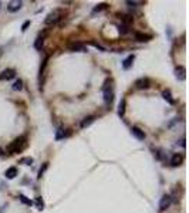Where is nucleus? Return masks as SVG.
<instances>
[{
	"label": "nucleus",
	"mask_w": 189,
	"mask_h": 213,
	"mask_svg": "<svg viewBox=\"0 0 189 213\" xmlns=\"http://www.w3.org/2000/svg\"><path fill=\"white\" fill-rule=\"evenodd\" d=\"M16 176H17V168L16 166H12L6 171V178L7 179H14Z\"/></svg>",
	"instance_id": "nucleus-13"
},
{
	"label": "nucleus",
	"mask_w": 189,
	"mask_h": 213,
	"mask_svg": "<svg viewBox=\"0 0 189 213\" xmlns=\"http://www.w3.org/2000/svg\"><path fill=\"white\" fill-rule=\"evenodd\" d=\"M142 2H127V5H129V6H135V5H141Z\"/></svg>",
	"instance_id": "nucleus-29"
},
{
	"label": "nucleus",
	"mask_w": 189,
	"mask_h": 213,
	"mask_svg": "<svg viewBox=\"0 0 189 213\" xmlns=\"http://www.w3.org/2000/svg\"><path fill=\"white\" fill-rule=\"evenodd\" d=\"M61 136H64V132H63V129H58V134H57V136H55V138L60 139Z\"/></svg>",
	"instance_id": "nucleus-28"
},
{
	"label": "nucleus",
	"mask_w": 189,
	"mask_h": 213,
	"mask_svg": "<svg viewBox=\"0 0 189 213\" xmlns=\"http://www.w3.org/2000/svg\"><path fill=\"white\" fill-rule=\"evenodd\" d=\"M28 26H30V21H28V20H27V21H24V23H23V26H22V31H26Z\"/></svg>",
	"instance_id": "nucleus-24"
},
{
	"label": "nucleus",
	"mask_w": 189,
	"mask_h": 213,
	"mask_svg": "<svg viewBox=\"0 0 189 213\" xmlns=\"http://www.w3.org/2000/svg\"><path fill=\"white\" fill-rule=\"evenodd\" d=\"M12 88H13L14 91H20V90L23 88V81H22V80H17V81L13 84V87Z\"/></svg>",
	"instance_id": "nucleus-19"
},
{
	"label": "nucleus",
	"mask_w": 189,
	"mask_h": 213,
	"mask_svg": "<svg viewBox=\"0 0 189 213\" xmlns=\"http://www.w3.org/2000/svg\"><path fill=\"white\" fill-rule=\"evenodd\" d=\"M94 120H95V116H88V118H85V120L81 122V128H85V126H88L90 124H92Z\"/></svg>",
	"instance_id": "nucleus-17"
},
{
	"label": "nucleus",
	"mask_w": 189,
	"mask_h": 213,
	"mask_svg": "<svg viewBox=\"0 0 189 213\" xmlns=\"http://www.w3.org/2000/svg\"><path fill=\"white\" fill-rule=\"evenodd\" d=\"M26 146V136H20V138L14 139L12 145H10L9 148H7V152H10V155L13 152H18V151H22V149Z\"/></svg>",
	"instance_id": "nucleus-3"
},
{
	"label": "nucleus",
	"mask_w": 189,
	"mask_h": 213,
	"mask_svg": "<svg viewBox=\"0 0 189 213\" xmlns=\"http://www.w3.org/2000/svg\"><path fill=\"white\" fill-rule=\"evenodd\" d=\"M20 165H31L33 163V158H23V159H20L18 161Z\"/></svg>",
	"instance_id": "nucleus-20"
},
{
	"label": "nucleus",
	"mask_w": 189,
	"mask_h": 213,
	"mask_svg": "<svg viewBox=\"0 0 189 213\" xmlns=\"http://www.w3.org/2000/svg\"><path fill=\"white\" fill-rule=\"evenodd\" d=\"M135 37H137V40H138V41H148V40L151 38V36H147V34H141V33H137V34H135Z\"/></svg>",
	"instance_id": "nucleus-18"
},
{
	"label": "nucleus",
	"mask_w": 189,
	"mask_h": 213,
	"mask_svg": "<svg viewBox=\"0 0 189 213\" xmlns=\"http://www.w3.org/2000/svg\"><path fill=\"white\" fill-rule=\"evenodd\" d=\"M0 155H2V149H0Z\"/></svg>",
	"instance_id": "nucleus-30"
},
{
	"label": "nucleus",
	"mask_w": 189,
	"mask_h": 213,
	"mask_svg": "<svg viewBox=\"0 0 189 213\" xmlns=\"http://www.w3.org/2000/svg\"><path fill=\"white\" fill-rule=\"evenodd\" d=\"M175 75H176V78L179 80V81H184L185 78H186V70L184 68V67H176L175 68Z\"/></svg>",
	"instance_id": "nucleus-9"
},
{
	"label": "nucleus",
	"mask_w": 189,
	"mask_h": 213,
	"mask_svg": "<svg viewBox=\"0 0 189 213\" xmlns=\"http://www.w3.org/2000/svg\"><path fill=\"white\" fill-rule=\"evenodd\" d=\"M20 200L23 202V203H26V205H33V202L31 200H28L26 196H23V195H20Z\"/></svg>",
	"instance_id": "nucleus-23"
},
{
	"label": "nucleus",
	"mask_w": 189,
	"mask_h": 213,
	"mask_svg": "<svg viewBox=\"0 0 189 213\" xmlns=\"http://www.w3.org/2000/svg\"><path fill=\"white\" fill-rule=\"evenodd\" d=\"M37 206H38V209H40V210L43 209V200H41V198H38V199H37Z\"/></svg>",
	"instance_id": "nucleus-26"
},
{
	"label": "nucleus",
	"mask_w": 189,
	"mask_h": 213,
	"mask_svg": "<svg viewBox=\"0 0 189 213\" xmlns=\"http://www.w3.org/2000/svg\"><path fill=\"white\" fill-rule=\"evenodd\" d=\"M124 114H125V100H121L120 105H118V115L124 116Z\"/></svg>",
	"instance_id": "nucleus-16"
},
{
	"label": "nucleus",
	"mask_w": 189,
	"mask_h": 213,
	"mask_svg": "<svg viewBox=\"0 0 189 213\" xmlns=\"http://www.w3.org/2000/svg\"><path fill=\"white\" fill-rule=\"evenodd\" d=\"M182 162H184V155H182V153H175L171 159L172 166H178V165H181Z\"/></svg>",
	"instance_id": "nucleus-11"
},
{
	"label": "nucleus",
	"mask_w": 189,
	"mask_h": 213,
	"mask_svg": "<svg viewBox=\"0 0 189 213\" xmlns=\"http://www.w3.org/2000/svg\"><path fill=\"white\" fill-rule=\"evenodd\" d=\"M47 60L48 58H44V61H43L41 67H40V90L43 88V84H44V73H46V67H47Z\"/></svg>",
	"instance_id": "nucleus-10"
},
{
	"label": "nucleus",
	"mask_w": 189,
	"mask_h": 213,
	"mask_svg": "<svg viewBox=\"0 0 189 213\" xmlns=\"http://www.w3.org/2000/svg\"><path fill=\"white\" fill-rule=\"evenodd\" d=\"M102 93H104V101H105V104L110 105L111 102H112V100H114V85H112L111 80H107L105 83H104Z\"/></svg>",
	"instance_id": "nucleus-1"
},
{
	"label": "nucleus",
	"mask_w": 189,
	"mask_h": 213,
	"mask_svg": "<svg viewBox=\"0 0 189 213\" xmlns=\"http://www.w3.org/2000/svg\"><path fill=\"white\" fill-rule=\"evenodd\" d=\"M16 77V70L13 68H6L0 73V80L2 81H9V80L14 78Z\"/></svg>",
	"instance_id": "nucleus-4"
},
{
	"label": "nucleus",
	"mask_w": 189,
	"mask_h": 213,
	"mask_svg": "<svg viewBox=\"0 0 189 213\" xmlns=\"http://www.w3.org/2000/svg\"><path fill=\"white\" fill-rule=\"evenodd\" d=\"M131 132H132V135H134L138 141H144V139H145V134H144V131H141L139 128H137V126H134V128L131 129Z\"/></svg>",
	"instance_id": "nucleus-12"
},
{
	"label": "nucleus",
	"mask_w": 189,
	"mask_h": 213,
	"mask_svg": "<svg viewBox=\"0 0 189 213\" xmlns=\"http://www.w3.org/2000/svg\"><path fill=\"white\" fill-rule=\"evenodd\" d=\"M135 87L138 90H147V88L151 87V80L148 77H142V78H138L135 81Z\"/></svg>",
	"instance_id": "nucleus-5"
},
{
	"label": "nucleus",
	"mask_w": 189,
	"mask_h": 213,
	"mask_svg": "<svg viewBox=\"0 0 189 213\" xmlns=\"http://www.w3.org/2000/svg\"><path fill=\"white\" fill-rule=\"evenodd\" d=\"M118 30H120V33L125 34V33H128V26L127 24H121L120 27H118Z\"/></svg>",
	"instance_id": "nucleus-22"
},
{
	"label": "nucleus",
	"mask_w": 189,
	"mask_h": 213,
	"mask_svg": "<svg viewBox=\"0 0 189 213\" xmlns=\"http://www.w3.org/2000/svg\"><path fill=\"white\" fill-rule=\"evenodd\" d=\"M171 202H172L171 196H169V195H164L162 199L159 200V210H161V212H165L166 209L171 206Z\"/></svg>",
	"instance_id": "nucleus-6"
},
{
	"label": "nucleus",
	"mask_w": 189,
	"mask_h": 213,
	"mask_svg": "<svg viewBox=\"0 0 189 213\" xmlns=\"http://www.w3.org/2000/svg\"><path fill=\"white\" fill-rule=\"evenodd\" d=\"M134 54H132V56H128L127 57V58H125L124 60V63H122V68L124 70H128L129 67H131V65H132V61H134Z\"/></svg>",
	"instance_id": "nucleus-14"
},
{
	"label": "nucleus",
	"mask_w": 189,
	"mask_h": 213,
	"mask_svg": "<svg viewBox=\"0 0 189 213\" xmlns=\"http://www.w3.org/2000/svg\"><path fill=\"white\" fill-rule=\"evenodd\" d=\"M162 97L165 98L166 101L169 102V104H171V105H174V104H175V100H174V98H172V95H171V93H169V91H168V90H166V91H164V93H162Z\"/></svg>",
	"instance_id": "nucleus-15"
},
{
	"label": "nucleus",
	"mask_w": 189,
	"mask_h": 213,
	"mask_svg": "<svg viewBox=\"0 0 189 213\" xmlns=\"http://www.w3.org/2000/svg\"><path fill=\"white\" fill-rule=\"evenodd\" d=\"M0 6H2V3H0Z\"/></svg>",
	"instance_id": "nucleus-31"
},
{
	"label": "nucleus",
	"mask_w": 189,
	"mask_h": 213,
	"mask_svg": "<svg viewBox=\"0 0 189 213\" xmlns=\"http://www.w3.org/2000/svg\"><path fill=\"white\" fill-rule=\"evenodd\" d=\"M64 16V10L63 9H54L53 11H50V13L47 14L46 20H44V23L47 24V26H50V24H55L58 20L61 19Z\"/></svg>",
	"instance_id": "nucleus-2"
},
{
	"label": "nucleus",
	"mask_w": 189,
	"mask_h": 213,
	"mask_svg": "<svg viewBox=\"0 0 189 213\" xmlns=\"http://www.w3.org/2000/svg\"><path fill=\"white\" fill-rule=\"evenodd\" d=\"M68 48L71 51H78V53H87V48L84 44L81 43H70L68 44Z\"/></svg>",
	"instance_id": "nucleus-8"
},
{
	"label": "nucleus",
	"mask_w": 189,
	"mask_h": 213,
	"mask_svg": "<svg viewBox=\"0 0 189 213\" xmlns=\"http://www.w3.org/2000/svg\"><path fill=\"white\" fill-rule=\"evenodd\" d=\"M22 6H23V2H20V0H13V2H10L9 5H7V11H10V13L18 11V10L22 9Z\"/></svg>",
	"instance_id": "nucleus-7"
},
{
	"label": "nucleus",
	"mask_w": 189,
	"mask_h": 213,
	"mask_svg": "<svg viewBox=\"0 0 189 213\" xmlns=\"http://www.w3.org/2000/svg\"><path fill=\"white\" fill-rule=\"evenodd\" d=\"M104 7H105V3H102V5H98V7H95V9H94V13H95V11H100V10H102Z\"/></svg>",
	"instance_id": "nucleus-25"
},
{
	"label": "nucleus",
	"mask_w": 189,
	"mask_h": 213,
	"mask_svg": "<svg viewBox=\"0 0 189 213\" xmlns=\"http://www.w3.org/2000/svg\"><path fill=\"white\" fill-rule=\"evenodd\" d=\"M43 40H44L43 37H37L36 43H34V47H36L37 50H40V48H41V46H43Z\"/></svg>",
	"instance_id": "nucleus-21"
},
{
	"label": "nucleus",
	"mask_w": 189,
	"mask_h": 213,
	"mask_svg": "<svg viewBox=\"0 0 189 213\" xmlns=\"http://www.w3.org/2000/svg\"><path fill=\"white\" fill-rule=\"evenodd\" d=\"M91 44H92V46H94V47H97V48H100V50H102V51L105 50V48H104V47H102V46H100V44H98V43H94V41H92Z\"/></svg>",
	"instance_id": "nucleus-27"
}]
</instances>
